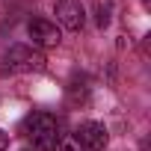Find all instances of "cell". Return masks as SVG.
<instances>
[{
	"label": "cell",
	"mask_w": 151,
	"mask_h": 151,
	"mask_svg": "<svg viewBox=\"0 0 151 151\" xmlns=\"http://www.w3.org/2000/svg\"><path fill=\"white\" fill-rule=\"evenodd\" d=\"M3 65H6V71L30 74V71H42V68H45V56H42V50H36L33 45H12V47L3 53Z\"/></svg>",
	"instance_id": "obj_1"
},
{
	"label": "cell",
	"mask_w": 151,
	"mask_h": 151,
	"mask_svg": "<svg viewBox=\"0 0 151 151\" xmlns=\"http://www.w3.org/2000/svg\"><path fill=\"white\" fill-rule=\"evenodd\" d=\"M24 130H27L30 142H33L36 148H42V151L53 148V142H56V136H59L56 119H53L50 113H33V116L24 122Z\"/></svg>",
	"instance_id": "obj_2"
},
{
	"label": "cell",
	"mask_w": 151,
	"mask_h": 151,
	"mask_svg": "<svg viewBox=\"0 0 151 151\" xmlns=\"http://www.w3.org/2000/svg\"><path fill=\"white\" fill-rule=\"evenodd\" d=\"M27 33H30L36 47H56L62 42V30L53 21H47V18H33L27 24Z\"/></svg>",
	"instance_id": "obj_3"
},
{
	"label": "cell",
	"mask_w": 151,
	"mask_h": 151,
	"mask_svg": "<svg viewBox=\"0 0 151 151\" xmlns=\"http://www.w3.org/2000/svg\"><path fill=\"white\" fill-rule=\"evenodd\" d=\"M74 139H77L80 148H86V151H104L107 142H110V133H107V127L101 122H83L77 127V133H74Z\"/></svg>",
	"instance_id": "obj_4"
},
{
	"label": "cell",
	"mask_w": 151,
	"mask_h": 151,
	"mask_svg": "<svg viewBox=\"0 0 151 151\" xmlns=\"http://www.w3.org/2000/svg\"><path fill=\"white\" fill-rule=\"evenodd\" d=\"M56 21H59L65 30H71V33H80L83 24H86V9H83V3H80V0H65V3H59V6H56Z\"/></svg>",
	"instance_id": "obj_5"
},
{
	"label": "cell",
	"mask_w": 151,
	"mask_h": 151,
	"mask_svg": "<svg viewBox=\"0 0 151 151\" xmlns=\"http://www.w3.org/2000/svg\"><path fill=\"white\" fill-rule=\"evenodd\" d=\"M68 98H71L74 104L89 98V83H86V77H74V80L68 83Z\"/></svg>",
	"instance_id": "obj_6"
},
{
	"label": "cell",
	"mask_w": 151,
	"mask_h": 151,
	"mask_svg": "<svg viewBox=\"0 0 151 151\" xmlns=\"http://www.w3.org/2000/svg\"><path fill=\"white\" fill-rule=\"evenodd\" d=\"M53 151H83V148H80L77 139H74V133H62V136H56Z\"/></svg>",
	"instance_id": "obj_7"
},
{
	"label": "cell",
	"mask_w": 151,
	"mask_h": 151,
	"mask_svg": "<svg viewBox=\"0 0 151 151\" xmlns=\"http://www.w3.org/2000/svg\"><path fill=\"white\" fill-rule=\"evenodd\" d=\"M110 9H113L110 0H98V9H95V24L98 27H107L110 24Z\"/></svg>",
	"instance_id": "obj_8"
},
{
	"label": "cell",
	"mask_w": 151,
	"mask_h": 151,
	"mask_svg": "<svg viewBox=\"0 0 151 151\" xmlns=\"http://www.w3.org/2000/svg\"><path fill=\"white\" fill-rule=\"evenodd\" d=\"M6 148H9V133L0 127V151H6Z\"/></svg>",
	"instance_id": "obj_9"
},
{
	"label": "cell",
	"mask_w": 151,
	"mask_h": 151,
	"mask_svg": "<svg viewBox=\"0 0 151 151\" xmlns=\"http://www.w3.org/2000/svg\"><path fill=\"white\" fill-rule=\"evenodd\" d=\"M53 3H56V6H59V3H65V0H53Z\"/></svg>",
	"instance_id": "obj_10"
},
{
	"label": "cell",
	"mask_w": 151,
	"mask_h": 151,
	"mask_svg": "<svg viewBox=\"0 0 151 151\" xmlns=\"http://www.w3.org/2000/svg\"><path fill=\"white\" fill-rule=\"evenodd\" d=\"M24 151H30V148H24Z\"/></svg>",
	"instance_id": "obj_11"
}]
</instances>
